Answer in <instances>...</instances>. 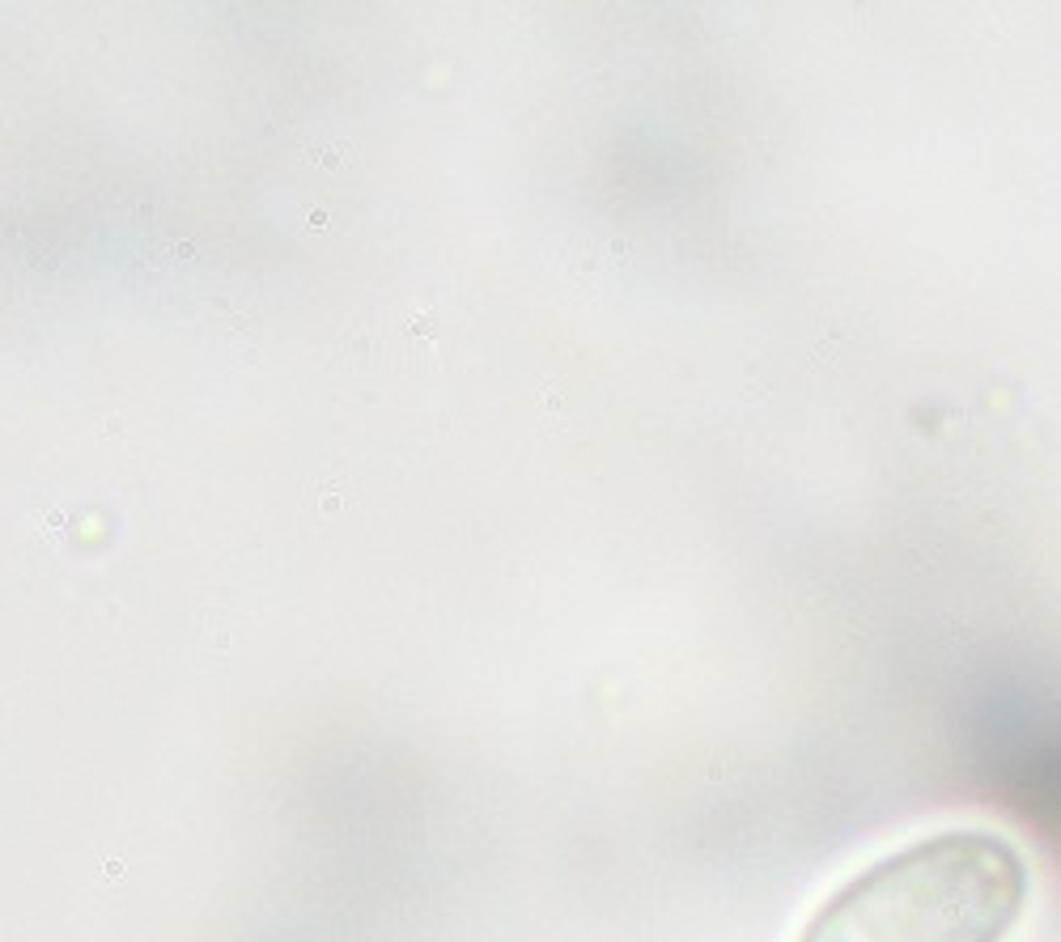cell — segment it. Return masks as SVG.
Segmentation results:
<instances>
[{"label": "cell", "mask_w": 1061, "mask_h": 942, "mask_svg": "<svg viewBox=\"0 0 1061 942\" xmlns=\"http://www.w3.org/2000/svg\"><path fill=\"white\" fill-rule=\"evenodd\" d=\"M1032 896L1023 849L993 828H943L850 874L798 942H1006Z\"/></svg>", "instance_id": "cell-1"}, {"label": "cell", "mask_w": 1061, "mask_h": 942, "mask_svg": "<svg viewBox=\"0 0 1061 942\" xmlns=\"http://www.w3.org/2000/svg\"><path fill=\"white\" fill-rule=\"evenodd\" d=\"M352 497H357V485H352L344 471H332V476H323L319 485H315V510H319L323 518H335L340 510H349Z\"/></svg>", "instance_id": "cell-2"}, {"label": "cell", "mask_w": 1061, "mask_h": 942, "mask_svg": "<svg viewBox=\"0 0 1061 942\" xmlns=\"http://www.w3.org/2000/svg\"><path fill=\"white\" fill-rule=\"evenodd\" d=\"M306 157H310V166L335 170V166H344V157H349V149H344V145H310V149H306Z\"/></svg>", "instance_id": "cell-3"}, {"label": "cell", "mask_w": 1061, "mask_h": 942, "mask_svg": "<svg viewBox=\"0 0 1061 942\" xmlns=\"http://www.w3.org/2000/svg\"><path fill=\"white\" fill-rule=\"evenodd\" d=\"M412 335H425V340H433L437 335V327H433V319L429 315H420V319H412V327H408Z\"/></svg>", "instance_id": "cell-4"}, {"label": "cell", "mask_w": 1061, "mask_h": 942, "mask_svg": "<svg viewBox=\"0 0 1061 942\" xmlns=\"http://www.w3.org/2000/svg\"><path fill=\"white\" fill-rule=\"evenodd\" d=\"M306 225H310V230H327V208H310V212H306Z\"/></svg>", "instance_id": "cell-5"}]
</instances>
